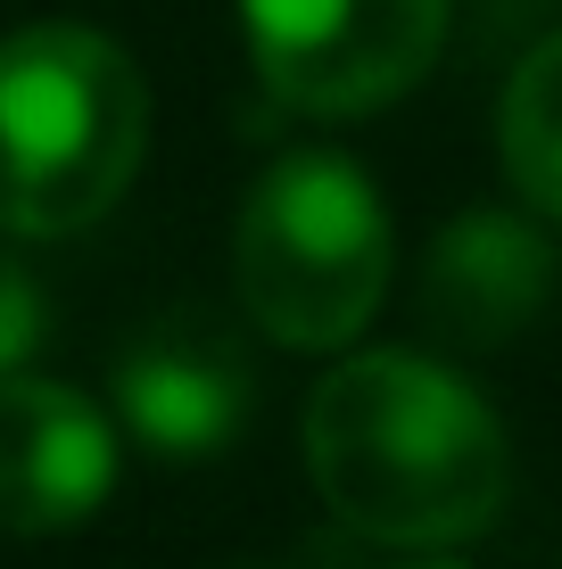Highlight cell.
I'll return each instance as SVG.
<instances>
[{
	"instance_id": "obj_8",
	"label": "cell",
	"mask_w": 562,
	"mask_h": 569,
	"mask_svg": "<svg viewBox=\"0 0 562 569\" xmlns=\"http://www.w3.org/2000/svg\"><path fill=\"white\" fill-rule=\"evenodd\" d=\"M496 141H505L513 190L538 214H554V223H562V33H554V42H538L513 67L505 108H496Z\"/></svg>"
},
{
	"instance_id": "obj_5",
	"label": "cell",
	"mask_w": 562,
	"mask_h": 569,
	"mask_svg": "<svg viewBox=\"0 0 562 569\" xmlns=\"http://www.w3.org/2000/svg\"><path fill=\"white\" fill-rule=\"evenodd\" d=\"M116 487V429L67 380L0 371V537H58Z\"/></svg>"
},
{
	"instance_id": "obj_3",
	"label": "cell",
	"mask_w": 562,
	"mask_h": 569,
	"mask_svg": "<svg viewBox=\"0 0 562 569\" xmlns=\"http://www.w3.org/2000/svg\"><path fill=\"white\" fill-rule=\"evenodd\" d=\"M231 272L248 322L274 347H347L390 289V207L339 149H289L240 199Z\"/></svg>"
},
{
	"instance_id": "obj_7",
	"label": "cell",
	"mask_w": 562,
	"mask_h": 569,
	"mask_svg": "<svg viewBox=\"0 0 562 569\" xmlns=\"http://www.w3.org/2000/svg\"><path fill=\"white\" fill-rule=\"evenodd\" d=\"M554 272H562L554 240L530 214L472 207V214H455L431 240V257H422V322H431V339L463 347V356L513 347L521 330L546 313Z\"/></svg>"
},
{
	"instance_id": "obj_4",
	"label": "cell",
	"mask_w": 562,
	"mask_h": 569,
	"mask_svg": "<svg viewBox=\"0 0 562 569\" xmlns=\"http://www.w3.org/2000/svg\"><path fill=\"white\" fill-rule=\"evenodd\" d=\"M240 33L282 108L373 116L431 74L447 0H240Z\"/></svg>"
},
{
	"instance_id": "obj_2",
	"label": "cell",
	"mask_w": 562,
	"mask_h": 569,
	"mask_svg": "<svg viewBox=\"0 0 562 569\" xmlns=\"http://www.w3.org/2000/svg\"><path fill=\"white\" fill-rule=\"evenodd\" d=\"M149 149L141 67L91 26L0 42V231L67 240L132 190Z\"/></svg>"
},
{
	"instance_id": "obj_6",
	"label": "cell",
	"mask_w": 562,
	"mask_h": 569,
	"mask_svg": "<svg viewBox=\"0 0 562 569\" xmlns=\"http://www.w3.org/2000/svg\"><path fill=\"white\" fill-rule=\"evenodd\" d=\"M248 405H257L248 356L216 322H199V313L141 330V339L116 356V421H125L158 462L224 455V446L240 438Z\"/></svg>"
},
{
	"instance_id": "obj_9",
	"label": "cell",
	"mask_w": 562,
	"mask_h": 569,
	"mask_svg": "<svg viewBox=\"0 0 562 569\" xmlns=\"http://www.w3.org/2000/svg\"><path fill=\"white\" fill-rule=\"evenodd\" d=\"M42 322H50V306L33 289V272L17 257H0V371H26V356L42 347Z\"/></svg>"
},
{
	"instance_id": "obj_1",
	"label": "cell",
	"mask_w": 562,
	"mask_h": 569,
	"mask_svg": "<svg viewBox=\"0 0 562 569\" xmlns=\"http://www.w3.org/2000/svg\"><path fill=\"white\" fill-rule=\"evenodd\" d=\"M306 470L356 537L397 553H447L505 503V429L431 356H347L306 397Z\"/></svg>"
},
{
	"instance_id": "obj_10",
	"label": "cell",
	"mask_w": 562,
	"mask_h": 569,
	"mask_svg": "<svg viewBox=\"0 0 562 569\" xmlns=\"http://www.w3.org/2000/svg\"><path fill=\"white\" fill-rule=\"evenodd\" d=\"M414 569H463V561H414Z\"/></svg>"
}]
</instances>
